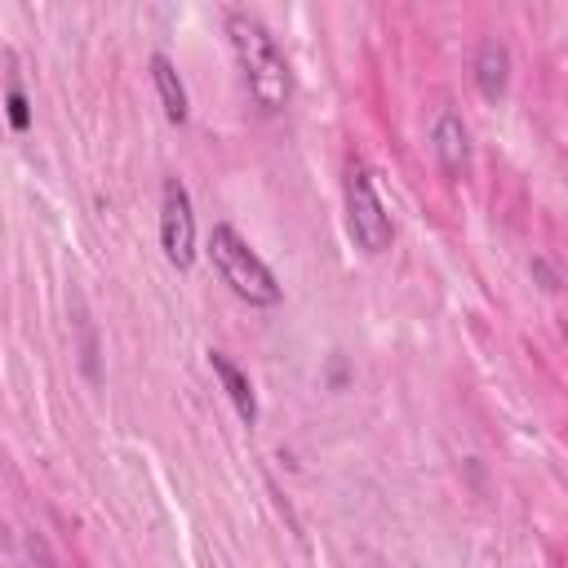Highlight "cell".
Returning a JSON list of instances; mask_svg holds the SVG:
<instances>
[{"label":"cell","mask_w":568,"mask_h":568,"mask_svg":"<svg viewBox=\"0 0 568 568\" xmlns=\"http://www.w3.org/2000/svg\"><path fill=\"white\" fill-rule=\"evenodd\" d=\"M226 40H231V53H235V62H240V71H244V84H248L253 102H257L266 115L284 111L288 98H293V71H288V62H284V53H280V44H275V36H271L253 13L231 9V13H226Z\"/></svg>","instance_id":"obj_1"},{"label":"cell","mask_w":568,"mask_h":568,"mask_svg":"<svg viewBox=\"0 0 568 568\" xmlns=\"http://www.w3.org/2000/svg\"><path fill=\"white\" fill-rule=\"evenodd\" d=\"M209 257L217 266V275L231 284L235 297H244L248 306H275L280 302V284L271 275V266L248 248V240L231 226V222H217L213 235H209Z\"/></svg>","instance_id":"obj_2"},{"label":"cell","mask_w":568,"mask_h":568,"mask_svg":"<svg viewBox=\"0 0 568 568\" xmlns=\"http://www.w3.org/2000/svg\"><path fill=\"white\" fill-rule=\"evenodd\" d=\"M342 191H346V226H351V240L364 253H386L390 240H395V226H390V213L377 200V186H373V173H368L364 160H351L346 164Z\"/></svg>","instance_id":"obj_3"},{"label":"cell","mask_w":568,"mask_h":568,"mask_svg":"<svg viewBox=\"0 0 568 568\" xmlns=\"http://www.w3.org/2000/svg\"><path fill=\"white\" fill-rule=\"evenodd\" d=\"M160 244L178 271H186L195 262V213H191V195L178 178H164V186H160Z\"/></svg>","instance_id":"obj_4"},{"label":"cell","mask_w":568,"mask_h":568,"mask_svg":"<svg viewBox=\"0 0 568 568\" xmlns=\"http://www.w3.org/2000/svg\"><path fill=\"white\" fill-rule=\"evenodd\" d=\"M430 142H435V160H439V169H444L448 178H462L466 164H470V133H466V124H462L457 111H439Z\"/></svg>","instance_id":"obj_5"},{"label":"cell","mask_w":568,"mask_h":568,"mask_svg":"<svg viewBox=\"0 0 568 568\" xmlns=\"http://www.w3.org/2000/svg\"><path fill=\"white\" fill-rule=\"evenodd\" d=\"M209 368H213V377L222 382V390H226V399L235 404V413L244 417V426H253V422H257V395H253L248 373H244L226 351H209Z\"/></svg>","instance_id":"obj_6"},{"label":"cell","mask_w":568,"mask_h":568,"mask_svg":"<svg viewBox=\"0 0 568 568\" xmlns=\"http://www.w3.org/2000/svg\"><path fill=\"white\" fill-rule=\"evenodd\" d=\"M475 84H479V93L488 102H497L506 93V84H510V53H506L501 40H484L479 44V53H475Z\"/></svg>","instance_id":"obj_7"},{"label":"cell","mask_w":568,"mask_h":568,"mask_svg":"<svg viewBox=\"0 0 568 568\" xmlns=\"http://www.w3.org/2000/svg\"><path fill=\"white\" fill-rule=\"evenodd\" d=\"M151 80H155V93H160L164 115H169L173 124H182L191 106H186V89H182V80H178V71H173V62H169L164 53H151Z\"/></svg>","instance_id":"obj_8"},{"label":"cell","mask_w":568,"mask_h":568,"mask_svg":"<svg viewBox=\"0 0 568 568\" xmlns=\"http://www.w3.org/2000/svg\"><path fill=\"white\" fill-rule=\"evenodd\" d=\"M4 111H9V124H13L18 133H27V124H31V111H27V93L18 89V80H9V98H4Z\"/></svg>","instance_id":"obj_9"},{"label":"cell","mask_w":568,"mask_h":568,"mask_svg":"<svg viewBox=\"0 0 568 568\" xmlns=\"http://www.w3.org/2000/svg\"><path fill=\"white\" fill-rule=\"evenodd\" d=\"M532 271H537V275H541V288H559V280H555V271H550V266H546V262H541V257H537V262H532Z\"/></svg>","instance_id":"obj_10"}]
</instances>
